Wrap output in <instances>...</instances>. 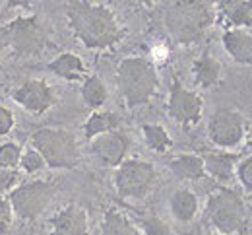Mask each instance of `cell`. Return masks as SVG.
Returning <instances> with one entry per match:
<instances>
[{
  "mask_svg": "<svg viewBox=\"0 0 252 235\" xmlns=\"http://www.w3.org/2000/svg\"><path fill=\"white\" fill-rule=\"evenodd\" d=\"M12 127H14V115H12V111L0 105V136L8 134L12 131Z\"/></svg>",
  "mask_w": 252,
  "mask_h": 235,
  "instance_id": "31",
  "label": "cell"
},
{
  "mask_svg": "<svg viewBox=\"0 0 252 235\" xmlns=\"http://www.w3.org/2000/svg\"><path fill=\"white\" fill-rule=\"evenodd\" d=\"M49 70L68 82H78L86 74V67H84L82 59L74 53H64L61 57H57L53 63H49Z\"/></svg>",
  "mask_w": 252,
  "mask_h": 235,
  "instance_id": "18",
  "label": "cell"
},
{
  "mask_svg": "<svg viewBox=\"0 0 252 235\" xmlns=\"http://www.w3.org/2000/svg\"><path fill=\"white\" fill-rule=\"evenodd\" d=\"M142 134L146 144L159 154H165L173 148V138L169 136V133L161 127V125H144L142 127Z\"/></svg>",
  "mask_w": 252,
  "mask_h": 235,
  "instance_id": "23",
  "label": "cell"
},
{
  "mask_svg": "<svg viewBox=\"0 0 252 235\" xmlns=\"http://www.w3.org/2000/svg\"><path fill=\"white\" fill-rule=\"evenodd\" d=\"M0 70H2V65H0Z\"/></svg>",
  "mask_w": 252,
  "mask_h": 235,
  "instance_id": "33",
  "label": "cell"
},
{
  "mask_svg": "<svg viewBox=\"0 0 252 235\" xmlns=\"http://www.w3.org/2000/svg\"><path fill=\"white\" fill-rule=\"evenodd\" d=\"M237 175H239L243 187L247 189V193L251 195L252 193V158L251 156H247V158L241 162V166L237 168Z\"/></svg>",
  "mask_w": 252,
  "mask_h": 235,
  "instance_id": "28",
  "label": "cell"
},
{
  "mask_svg": "<svg viewBox=\"0 0 252 235\" xmlns=\"http://www.w3.org/2000/svg\"><path fill=\"white\" fill-rule=\"evenodd\" d=\"M223 47L239 65H252V34L251 30H229L223 34Z\"/></svg>",
  "mask_w": 252,
  "mask_h": 235,
  "instance_id": "14",
  "label": "cell"
},
{
  "mask_svg": "<svg viewBox=\"0 0 252 235\" xmlns=\"http://www.w3.org/2000/svg\"><path fill=\"white\" fill-rule=\"evenodd\" d=\"M169 169L181 181H196L206 175L202 156H196V154H183V156L173 158L169 162Z\"/></svg>",
  "mask_w": 252,
  "mask_h": 235,
  "instance_id": "17",
  "label": "cell"
},
{
  "mask_svg": "<svg viewBox=\"0 0 252 235\" xmlns=\"http://www.w3.org/2000/svg\"><path fill=\"white\" fill-rule=\"evenodd\" d=\"M216 20L214 6L204 0L169 2L165 10V28L179 45L198 43Z\"/></svg>",
  "mask_w": 252,
  "mask_h": 235,
  "instance_id": "2",
  "label": "cell"
},
{
  "mask_svg": "<svg viewBox=\"0 0 252 235\" xmlns=\"http://www.w3.org/2000/svg\"><path fill=\"white\" fill-rule=\"evenodd\" d=\"M194 74V82L200 88H212L218 86L221 80V65L216 57H212L210 53H204L198 61H194L192 67Z\"/></svg>",
  "mask_w": 252,
  "mask_h": 235,
  "instance_id": "15",
  "label": "cell"
},
{
  "mask_svg": "<svg viewBox=\"0 0 252 235\" xmlns=\"http://www.w3.org/2000/svg\"><path fill=\"white\" fill-rule=\"evenodd\" d=\"M128 146H130V140L125 133L111 131V133L95 136L92 142V152L107 168H119L128 152Z\"/></svg>",
  "mask_w": 252,
  "mask_h": 235,
  "instance_id": "12",
  "label": "cell"
},
{
  "mask_svg": "<svg viewBox=\"0 0 252 235\" xmlns=\"http://www.w3.org/2000/svg\"><path fill=\"white\" fill-rule=\"evenodd\" d=\"M32 146L53 169H74L80 160V146L72 133L64 129H39L32 134Z\"/></svg>",
  "mask_w": 252,
  "mask_h": 235,
  "instance_id": "5",
  "label": "cell"
},
{
  "mask_svg": "<svg viewBox=\"0 0 252 235\" xmlns=\"http://www.w3.org/2000/svg\"><path fill=\"white\" fill-rule=\"evenodd\" d=\"M156 181V169L152 164L142 160H128L123 162L115 173V187L121 197L126 199H144L152 191Z\"/></svg>",
  "mask_w": 252,
  "mask_h": 235,
  "instance_id": "8",
  "label": "cell"
},
{
  "mask_svg": "<svg viewBox=\"0 0 252 235\" xmlns=\"http://www.w3.org/2000/svg\"><path fill=\"white\" fill-rule=\"evenodd\" d=\"M171 212L183 224L192 222L196 218V214H198V199H196V195L189 189H179L171 197Z\"/></svg>",
  "mask_w": 252,
  "mask_h": 235,
  "instance_id": "20",
  "label": "cell"
},
{
  "mask_svg": "<svg viewBox=\"0 0 252 235\" xmlns=\"http://www.w3.org/2000/svg\"><path fill=\"white\" fill-rule=\"evenodd\" d=\"M10 224H12V208H10V202L0 197V235L8 232Z\"/></svg>",
  "mask_w": 252,
  "mask_h": 235,
  "instance_id": "29",
  "label": "cell"
},
{
  "mask_svg": "<svg viewBox=\"0 0 252 235\" xmlns=\"http://www.w3.org/2000/svg\"><path fill=\"white\" fill-rule=\"evenodd\" d=\"M218 6L235 30H249L252 26V4L249 0H223Z\"/></svg>",
  "mask_w": 252,
  "mask_h": 235,
  "instance_id": "16",
  "label": "cell"
},
{
  "mask_svg": "<svg viewBox=\"0 0 252 235\" xmlns=\"http://www.w3.org/2000/svg\"><path fill=\"white\" fill-rule=\"evenodd\" d=\"M142 226V232L144 235H175V232L171 230L169 224H165L161 218L158 216H150V218H144L140 222Z\"/></svg>",
  "mask_w": 252,
  "mask_h": 235,
  "instance_id": "26",
  "label": "cell"
},
{
  "mask_svg": "<svg viewBox=\"0 0 252 235\" xmlns=\"http://www.w3.org/2000/svg\"><path fill=\"white\" fill-rule=\"evenodd\" d=\"M167 113L181 123L183 127H192L202 119L204 113V100L196 94L187 90L177 78L171 84V94L167 103Z\"/></svg>",
  "mask_w": 252,
  "mask_h": 235,
  "instance_id": "10",
  "label": "cell"
},
{
  "mask_svg": "<svg viewBox=\"0 0 252 235\" xmlns=\"http://www.w3.org/2000/svg\"><path fill=\"white\" fill-rule=\"evenodd\" d=\"M66 18L74 35L88 49H107L123 39V28L115 16V12L107 6L94 2H68Z\"/></svg>",
  "mask_w": 252,
  "mask_h": 235,
  "instance_id": "1",
  "label": "cell"
},
{
  "mask_svg": "<svg viewBox=\"0 0 252 235\" xmlns=\"http://www.w3.org/2000/svg\"><path fill=\"white\" fill-rule=\"evenodd\" d=\"M20 166H22V169H24L26 173H37V171H41V169L45 168V162H43V158L39 156V152L30 150V152L22 154Z\"/></svg>",
  "mask_w": 252,
  "mask_h": 235,
  "instance_id": "27",
  "label": "cell"
},
{
  "mask_svg": "<svg viewBox=\"0 0 252 235\" xmlns=\"http://www.w3.org/2000/svg\"><path fill=\"white\" fill-rule=\"evenodd\" d=\"M55 193L57 189L49 181H30L12 189L6 201L10 202L12 212L20 220L33 222L47 210V206L55 199Z\"/></svg>",
  "mask_w": 252,
  "mask_h": 235,
  "instance_id": "7",
  "label": "cell"
},
{
  "mask_svg": "<svg viewBox=\"0 0 252 235\" xmlns=\"http://www.w3.org/2000/svg\"><path fill=\"white\" fill-rule=\"evenodd\" d=\"M204 171L220 181H231L235 177L237 158L233 154H208L202 158Z\"/></svg>",
  "mask_w": 252,
  "mask_h": 235,
  "instance_id": "19",
  "label": "cell"
},
{
  "mask_svg": "<svg viewBox=\"0 0 252 235\" xmlns=\"http://www.w3.org/2000/svg\"><path fill=\"white\" fill-rule=\"evenodd\" d=\"M14 101L33 115H41L55 105V94L43 80H28L14 92Z\"/></svg>",
  "mask_w": 252,
  "mask_h": 235,
  "instance_id": "11",
  "label": "cell"
},
{
  "mask_svg": "<svg viewBox=\"0 0 252 235\" xmlns=\"http://www.w3.org/2000/svg\"><path fill=\"white\" fill-rule=\"evenodd\" d=\"M206 235H223V234H206Z\"/></svg>",
  "mask_w": 252,
  "mask_h": 235,
  "instance_id": "32",
  "label": "cell"
},
{
  "mask_svg": "<svg viewBox=\"0 0 252 235\" xmlns=\"http://www.w3.org/2000/svg\"><path fill=\"white\" fill-rule=\"evenodd\" d=\"M20 160H22V148L18 144L8 142L0 146V168L16 171V168L20 166Z\"/></svg>",
  "mask_w": 252,
  "mask_h": 235,
  "instance_id": "25",
  "label": "cell"
},
{
  "mask_svg": "<svg viewBox=\"0 0 252 235\" xmlns=\"http://www.w3.org/2000/svg\"><path fill=\"white\" fill-rule=\"evenodd\" d=\"M117 86L126 107L148 105L159 88L158 70L142 57H128L117 68Z\"/></svg>",
  "mask_w": 252,
  "mask_h": 235,
  "instance_id": "3",
  "label": "cell"
},
{
  "mask_svg": "<svg viewBox=\"0 0 252 235\" xmlns=\"http://www.w3.org/2000/svg\"><path fill=\"white\" fill-rule=\"evenodd\" d=\"M101 235H142L134 224L126 218L123 212L111 208L105 212L103 226H101Z\"/></svg>",
  "mask_w": 252,
  "mask_h": 235,
  "instance_id": "22",
  "label": "cell"
},
{
  "mask_svg": "<svg viewBox=\"0 0 252 235\" xmlns=\"http://www.w3.org/2000/svg\"><path fill=\"white\" fill-rule=\"evenodd\" d=\"M210 222L220 230V234L231 235L239 232L247 220V206L239 193L233 189H216L206 204Z\"/></svg>",
  "mask_w": 252,
  "mask_h": 235,
  "instance_id": "6",
  "label": "cell"
},
{
  "mask_svg": "<svg viewBox=\"0 0 252 235\" xmlns=\"http://www.w3.org/2000/svg\"><path fill=\"white\" fill-rule=\"evenodd\" d=\"M121 125V117L117 113L111 111H95L94 115H90V119L84 125V134L86 138H95L99 134L117 131V127Z\"/></svg>",
  "mask_w": 252,
  "mask_h": 235,
  "instance_id": "21",
  "label": "cell"
},
{
  "mask_svg": "<svg viewBox=\"0 0 252 235\" xmlns=\"http://www.w3.org/2000/svg\"><path fill=\"white\" fill-rule=\"evenodd\" d=\"M18 181H20V177H18L16 171L0 168V193L2 191H10Z\"/></svg>",
  "mask_w": 252,
  "mask_h": 235,
  "instance_id": "30",
  "label": "cell"
},
{
  "mask_svg": "<svg viewBox=\"0 0 252 235\" xmlns=\"http://www.w3.org/2000/svg\"><path fill=\"white\" fill-rule=\"evenodd\" d=\"M245 117L235 109H218L208 125L210 140L220 148H235L245 138Z\"/></svg>",
  "mask_w": 252,
  "mask_h": 235,
  "instance_id": "9",
  "label": "cell"
},
{
  "mask_svg": "<svg viewBox=\"0 0 252 235\" xmlns=\"http://www.w3.org/2000/svg\"><path fill=\"white\" fill-rule=\"evenodd\" d=\"M0 41L16 57H39L49 45V30L37 16H18L4 24Z\"/></svg>",
  "mask_w": 252,
  "mask_h": 235,
  "instance_id": "4",
  "label": "cell"
},
{
  "mask_svg": "<svg viewBox=\"0 0 252 235\" xmlns=\"http://www.w3.org/2000/svg\"><path fill=\"white\" fill-rule=\"evenodd\" d=\"M107 98H109L107 88H105V84L101 82L99 76L86 78V82L82 86V100L86 101V105H90L92 109H97L107 101Z\"/></svg>",
  "mask_w": 252,
  "mask_h": 235,
  "instance_id": "24",
  "label": "cell"
},
{
  "mask_svg": "<svg viewBox=\"0 0 252 235\" xmlns=\"http://www.w3.org/2000/svg\"><path fill=\"white\" fill-rule=\"evenodd\" d=\"M90 234V222L88 212L76 204L70 202L61 208L51 218V232L49 235H88Z\"/></svg>",
  "mask_w": 252,
  "mask_h": 235,
  "instance_id": "13",
  "label": "cell"
}]
</instances>
